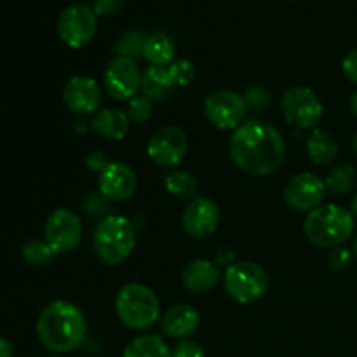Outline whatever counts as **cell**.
Instances as JSON below:
<instances>
[{
  "mask_svg": "<svg viewBox=\"0 0 357 357\" xmlns=\"http://www.w3.org/2000/svg\"><path fill=\"white\" fill-rule=\"evenodd\" d=\"M229 153L241 171L253 176H265L282 166L286 146L281 132L274 126L251 119L234 129Z\"/></svg>",
  "mask_w": 357,
  "mask_h": 357,
  "instance_id": "6da1fadb",
  "label": "cell"
},
{
  "mask_svg": "<svg viewBox=\"0 0 357 357\" xmlns=\"http://www.w3.org/2000/svg\"><path fill=\"white\" fill-rule=\"evenodd\" d=\"M87 324L82 310L73 303L58 300L45 307L37 319V337L51 352H72L82 344Z\"/></svg>",
  "mask_w": 357,
  "mask_h": 357,
  "instance_id": "7a4b0ae2",
  "label": "cell"
},
{
  "mask_svg": "<svg viewBox=\"0 0 357 357\" xmlns=\"http://www.w3.org/2000/svg\"><path fill=\"white\" fill-rule=\"evenodd\" d=\"M303 232L314 246H342L354 232V215L338 204L317 206L307 215Z\"/></svg>",
  "mask_w": 357,
  "mask_h": 357,
  "instance_id": "3957f363",
  "label": "cell"
},
{
  "mask_svg": "<svg viewBox=\"0 0 357 357\" xmlns=\"http://www.w3.org/2000/svg\"><path fill=\"white\" fill-rule=\"evenodd\" d=\"M135 246V227L124 216H108L94 230L93 250L105 265L115 267L124 264L131 257Z\"/></svg>",
  "mask_w": 357,
  "mask_h": 357,
  "instance_id": "277c9868",
  "label": "cell"
},
{
  "mask_svg": "<svg viewBox=\"0 0 357 357\" xmlns=\"http://www.w3.org/2000/svg\"><path fill=\"white\" fill-rule=\"evenodd\" d=\"M119 319L131 330H149L160 317V303L155 293L145 284L131 282L122 286L115 298Z\"/></svg>",
  "mask_w": 357,
  "mask_h": 357,
  "instance_id": "5b68a950",
  "label": "cell"
},
{
  "mask_svg": "<svg viewBox=\"0 0 357 357\" xmlns=\"http://www.w3.org/2000/svg\"><path fill=\"white\" fill-rule=\"evenodd\" d=\"M223 286L230 298L239 303H253L264 298L268 289V275L253 261H234L223 275Z\"/></svg>",
  "mask_w": 357,
  "mask_h": 357,
  "instance_id": "8992f818",
  "label": "cell"
},
{
  "mask_svg": "<svg viewBox=\"0 0 357 357\" xmlns=\"http://www.w3.org/2000/svg\"><path fill=\"white\" fill-rule=\"evenodd\" d=\"M98 30L96 13L84 3H72L59 14L58 33L66 45L80 49L89 44Z\"/></svg>",
  "mask_w": 357,
  "mask_h": 357,
  "instance_id": "52a82bcc",
  "label": "cell"
},
{
  "mask_svg": "<svg viewBox=\"0 0 357 357\" xmlns=\"http://www.w3.org/2000/svg\"><path fill=\"white\" fill-rule=\"evenodd\" d=\"M281 110L289 124L302 129L314 128L323 117V103L310 87L303 86L286 89L281 98Z\"/></svg>",
  "mask_w": 357,
  "mask_h": 357,
  "instance_id": "ba28073f",
  "label": "cell"
},
{
  "mask_svg": "<svg viewBox=\"0 0 357 357\" xmlns=\"http://www.w3.org/2000/svg\"><path fill=\"white\" fill-rule=\"evenodd\" d=\"M45 243L54 255L68 253L77 248L82 237L80 218L70 209H54L45 222Z\"/></svg>",
  "mask_w": 357,
  "mask_h": 357,
  "instance_id": "9c48e42d",
  "label": "cell"
},
{
  "mask_svg": "<svg viewBox=\"0 0 357 357\" xmlns=\"http://www.w3.org/2000/svg\"><path fill=\"white\" fill-rule=\"evenodd\" d=\"M187 149L188 139L183 129L178 126H164L152 135L146 153L153 164L171 169L183 160Z\"/></svg>",
  "mask_w": 357,
  "mask_h": 357,
  "instance_id": "30bf717a",
  "label": "cell"
},
{
  "mask_svg": "<svg viewBox=\"0 0 357 357\" xmlns=\"http://www.w3.org/2000/svg\"><path fill=\"white\" fill-rule=\"evenodd\" d=\"M204 112L208 121L218 129H237L246 117L248 105L234 91H218L206 100Z\"/></svg>",
  "mask_w": 357,
  "mask_h": 357,
  "instance_id": "8fae6325",
  "label": "cell"
},
{
  "mask_svg": "<svg viewBox=\"0 0 357 357\" xmlns=\"http://www.w3.org/2000/svg\"><path fill=\"white\" fill-rule=\"evenodd\" d=\"M105 87L117 101L135 98L138 87H142V75L135 59L124 56L112 59L105 70Z\"/></svg>",
  "mask_w": 357,
  "mask_h": 357,
  "instance_id": "7c38bea8",
  "label": "cell"
},
{
  "mask_svg": "<svg viewBox=\"0 0 357 357\" xmlns=\"http://www.w3.org/2000/svg\"><path fill=\"white\" fill-rule=\"evenodd\" d=\"M220 209L216 202L206 197H194L181 216L183 230L194 239H208L218 230Z\"/></svg>",
  "mask_w": 357,
  "mask_h": 357,
  "instance_id": "4fadbf2b",
  "label": "cell"
},
{
  "mask_svg": "<svg viewBox=\"0 0 357 357\" xmlns=\"http://www.w3.org/2000/svg\"><path fill=\"white\" fill-rule=\"evenodd\" d=\"M324 195H326L324 181L309 171L296 174L284 188L286 202L296 211H312L323 202Z\"/></svg>",
  "mask_w": 357,
  "mask_h": 357,
  "instance_id": "5bb4252c",
  "label": "cell"
},
{
  "mask_svg": "<svg viewBox=\"0 0 357 357\" xmlns=\"http://www.w3.org/2000/svg\"><path fill=\"white\" fill-rule=\"evenodd\" d=\"M98 188L110 201H128L138 188V178L128 164L108 162L98 178Z\"/></svg>",
  "mask_w": 357,
  "mask_h": 357,
  "instance_id": "9a60e30c",
  "label": "cell"
},
{
  "mask_svg": "<svg viewBox=\"0 0 357 357\" xmlns=\"http://www.w3.org/2000/svg\"><path fill=\"white\" fill-rule=\"evenodd\" d=\"M63 101L77 115H89L98 110L101 103V91L96 80L77 75L66 82L63 89Z\"/></svg>",
  "mask_w": 357,
  "mask_h": 357,
  "instance_id": "2e32d148",
  "label": "cell"
},
{
  "mask_svg": "<svg viewBox=\"0 0 357 357\" xmlns=\"http://www.w3.org/2000/svg\"><path fill=\"white\" fill-rule=\"evenodd\" d=\"M201 323V316L194 307L178 303L166 310L162 317V331L174 340H185L190 337Z\"/></svg>",
  "mask_w": 357,
  "mask_h": 357,
  "instance_id": "e0dca14e",
  "label": "cell"
},
{
  "mask_svg": "<svg viewBox=\"0 0 357 357\" xmlns=\"http://www.w3.org/2000/svg\"><path fill=\"white\" fill-rule=\"evenodd\" d=\"M181 282L190 293H208L220 282V268L213 261L194 260L181 272Z\"/></svg>",
  "mask_w": 357,
  "mask_h": 357,
  "instance_id": "ac0fdd59",
  "label": "cell"
},
{
  "mask_svg": "<svg viewBox=\"0 0 357 357\" xmlns=\"http://www.w3.org/2000/svg\"><path fill=\"white\" fill-rule=\"evenodd\" d=\"M93 129L101 138L121 142L129 131V117L119 108H105L94 117Z\"/></svg>",
  "mask_w": 357,
  "mask_h": 357,
  "instance_id": "d6986e66",
  "label": "cell"
},
{
  "mask_svg": "<svg viewBox=\"0 0 357 357\" xmlns=\"http://www.w3.org/2000/svg\"><path fill=\"white\" fill-rule=\"evenodd\" d=\"M176 47L173 38L164 31H155L149 35L143 49V58L152 63V66H169L173 63Z\"/></svg>",
  "mask_w": 357,
  "mask_h": 357,
  "instance_id": "ffe728a7",
  "label": "cell"
},
{
  "mask_svg": "<svg viewBox=\"0 0 357 357\" xmlns=\"http://www.w3.org/2000/svg\"><path fill=\"white\" fill-rule=\"evenodd\" d=\"M173 87L174 82L166 66H150L142 77V91L149 100H164Z\"/></svg>",
  "mask_w": 357,
  "mask_h": 357,
  "instance_id": "44dd1931",
  "label": "cell"
},
{
  "mask_svg": "<svg viewBox=\"0 0 357 357\" xmlns=\"http://www.w3.org/2000/svg\"><path fill=\"white\" fill-rule=\"evenodd\" d=\"M307 153L314 164H331L338 155V143L330 132L316 129L307 139Z\"/></svg>",
  "mask_w": 357,
  "mask_h": 357,
  "instance_id": "7402d4cb",
  "label": "cell"
},
{
  "mask_svg": "<svg viewBox=\"0 0 357 357\" xmlns=\"http://www.w3.org/2000/svg\"><path fill=\"white\" fill-rule=\"evenodd\" d=\"M122 357H171V349L157 335H142L129 342Z\"/></svg>",
  "mask_w": 357,
  "mask_h": 357,
  "instance_id": "603a6c76",
  "label": "cell"
},
{
  "mask_svg": "<svg viewBox=\"0 0 357 357\" xmlns=\"http://www.w3.org/2000/svg\"><path fill=\"white\" fill-rule=\"evenodd\" d=\"M356 178L357 173L354 166H351V164H340V166H337L328 174L326 181H324L326 192H330L333 195H345L347 192L352 190V187L356 183Z\"/></svg>",
  "mask_w": 357,
  "mask_h": 357,
  "instance_id": "cb8c5ba5",
  "label": "cell"
},
{
  "mask_svg": "<svg viewBox=\"0 0 357 357\" xmlns=\"http://www.w3.org/2000/svg\"><path fill=\"white\" fill-rule=\"evenodd\" d=\"M164 187L169 194L176 195V197L190 199L197 192L199 185L197 180L188 171H171L166 178H164Z\"/></svg>",
  "mask_w": 357,
  "mask_h": 357,
  "instance_id": "d4e9b609",
  "label": "cell"
},
{
  "mask_svg": "<svg viewBox=\"0 0 357 357\" xmlns=\"http://www.w3.org/2000/svg\"><path fill=\"white\" fill-rule=\"evenodd\" d=\"M145 40L146 37L139 30L126 31L117 44L119 56H124V58H131V59L139 58V56H143Z\"/></svg>",
  "mask_w": 357,
  "mask_h": 357,
  "instance_id": "484cf974",
  "label": "cell"
},
{
  "mask_svg": "<svg viewBox=\"0 0 357 357\" xmlns=\"http://www.w3.org/2000/svg\"><path fill=\"white\" fill-rule=\"evenodd\" d=\"M23 255L24 261L30 265H45L51 261L52 258V251L51 248L47 246V243H40V241H30L23 246Z\"/></svg>",
  "mask_w": 357,
  "mask_h": 357,
  "instance_id": "4316f807",
  "label": "cell"
},
{
  "mask_svg": "<svg viewBox=\"0 0 357 357\" xmlns=\"http://www.w3.org/2000/svg\"><path fill=\"white\" fill-rule=\"evenodd\" d=\"M169 75L173 79L174 86H188L195 77V66L190 59H180V61H173L169 66Z\"/></svg>",
  "mask_w": 357,
  "mask_h": 357,
  "instance_id": "83f0119b",
  "label": "cell"
},
{
  "mask_svg": "<svg viewBox=\"0 0 357 357\" xmlns=\"http://www.w3.org/2000/svg\"><path fill=\"white\" fill-rule=\"evenodd\" d=\"M152 115V103L146 96H135L129 100L128 105V117L132 122H145Z\"/></svg>",
  "mask_w": 357,
  "mask_h": 357,
  "instance_id": "f1b7e54d",
  "label": "cell"
},
{
  "mask_svg": "<svg viewBox=\"0 0 357 357\" xmlns=\"http://www.w3.org/2000/svg\"><path fill=\"white\" fill-rule=\"evenodd\" d=\"M171 357H206V351L192 340H183L171 351Z\"/></svg>",
  "mask_w": 357,
  "mask_h": 357,
  "instance_id": "f546056e",
  "label": "cell"
},
{
  "mask_svg": "<svg viewBox=\"0 0 357 357\" xmlns=\"http://www.w3.org/2000/svg\"><path fill=\"white\" fill-rule=\"evenodd\" d=\"M126 0H94V13L96 16H114L121 13Z\"/></svg>",
  "mask_w": 357,
  "mask_h": 357,
  "instance_id": "4dcf8cb0",
  "label": "cell"
},
{
  "mask_svg": "<svg viewBox=\"0 0 357 357\" xmlns=\"http://www.w3.org/2000/svg\"><path fill=\"white\" fill-rule=\"evenodd\" d=\"M244 100H246V105L250 108H255V110H260V108L267 107L268 105V94L267 91L260 89V87H251V89L246 91L244 94Z\"/></svg>",
  "mask_w": 357,
  "mask_h": 357,
  "instance_id": "1f68e13d",
  "label": "cell"
},
{
  "mask_svg": "<svg viewBox=\"0 0 357 357\" xmlns=\"http://www.w3.org/2000/svg\"><path fill=\"white\" fill-rule=\"evenodd\" d=\"M342 70H344V75L347 77L352 84H357V49H352V51L345 56L344 63H342Z\"/></svg>",
  "mask_w": 357,
  "mask_h": 357,
  "instance_id": "d6a6232c",
  "label": "cell"
},
{
  "mask_svg": "<svg viewBox=\"0 0 357 357\" xmlns=\"http://www.w3.org/2000/svg\"><path fill=\"white\" fill-rule=\"evenodd\" d=\"M351 251L344 250V248H338L330 253V264L333 268H345L351 264Z\"/></svg>",
  "mask_w": 357,
  "mask_h": 357,
  "instance_id": "836d02e7",
  "label": "cell"
},
{
  "mask_svg": "<svg viewBox=\"0 0 357 357\" xmlns=\"http://www.w3.org/2000/svg\"><path fill=\"white\" fill-rule=\"evenodd\" d=\"M107 157L101 152H93L89 157H87V166H89L91 171H103L107 167Z\"/></svg>",
  "mask_w": 357,
  "mask_h": 357,
  "instance_id": "e575fe53",
  "label": "cell"
},
{
  "mask_svg": "<svg viewBox=\"0 0 357 357\" xmlns=\"http://www.w3.org/2000/svg\"><path fill=\"white\" fill-rule=\"evenodd\" d=\"M13 356H14L13 344H10L7 338L0 337V357H13Z\"/></svg>",
  "mask_w": 357,
  "mask_h": 357,
  "instance_id": "d590c367",
  "label": "cell"
},
{
  "mask_svg": "<svg viewBox=\"0 0 357 357\" xmlns=\"http://www.w3.org/2000/svg\"><path fill=\"white\" fill-rule=\"evenodd\" d=\"M349 107H351L352 114L357 117V91H354V93L351 94V98H349Z\"/></svg>",
  "mask_w": 357,
  "mask_h": 357,
  "instance_id": "8d00e7d4",
  "label": "cell"
},
{
  "mask_svg": "<svg viewBox=\"0 0 357 357\" xmlns=\"http://www.w3.org/2000/svg\"><path fill=\"white\" fill-rule=\"evenodd\" d=\"M352 215L357 218V194L354 195V199H352Z\"/></svg>",
  "mask_w": 357,
  "mask_h": 357,
  "instance_id": "74e56055",
  "label": "cell"
},
{
  "mask_svg": "<svg viewBox=\"0 0 357 357\" xmlns=\"http://www.w3.org/2000/svg\"><path fill=\"white\" fill-rule=\"evenodd\" d=\"M352 250H354V255L357 257V236H356V239H354V246H352Z\"/></svg>",
  "mask_w": 357,
  "mask_h": 357,
  "instance_id": "f35d334b",
  "label": "cell"
},
{
  "mask_svg": "<svg viewBox=\"0 0 357 357\" xmlns=\"http://www.w3.org/2000/svg\"><path fill=\"white\" fill-rule=\"evenodd\" d=\"M354 152H356V157H357V132H356V136H354Z\"/></svg>",
  "mask_w": 357,
  "mask_h": 357,
  "instance_id": "ab89813d",
  "label": "cell"
},
{
  "mask_svg": "<svg viewBox=\"0 0 357 357\" xmlns=\"http://www.w3.org/2000/svg\"><path fill=\"white\" fill-rule=\"evenodd\" d=\"M51 357H54V356H51Z\"/></svg>",
  "mask_w": 357,
  "mask_h": 357,
  "instance_id": "60d3db41",
  "label": "cell"
}]
</instances>
